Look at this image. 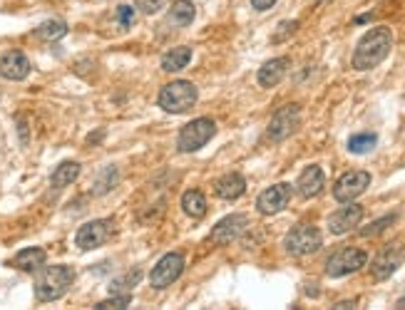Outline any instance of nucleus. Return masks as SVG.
<instances>
[{"mask_svg":"<svg viewBox=\"0 0 405 310\" xmlns=\"http://www.w3.org/2000/svg\"><path fill=\"white\" fill-rule=\"evenodd\" d=\"M192 60V48L181 45V48H172L167 55L162 57V70L164 72H179L184 70Z\"/></svg>","mask_w":405,"mask_h":310,"instance_id":"obj_21","label":"nucleus"},{"mask_svg":"<svg viewBox=\"0 0 405 310\" xmlns=\"http://www.w3.org/2000/svg\"><path fill=\"white\" fill-rule=\"evenodd\" d=\"M197 99H199V90L187 80H175L169 82V85L162 87V92H159V107L164 112H172V114H181V112L192 110L197 105Z\"/></svg>","mask_w":405,"mask_h":310,"instance_id":"obj_3","label":"nucleus"},{"mask_svg":"<svg viewBox=\"0 0 405 310\" xmlns=\"http://www.w3.org/2000/svg\"><path fill=\"white\" fill-rule=\"evenodd\" d=\"M214 189H217L219 198H224V201H237V198L244 196V192H246V179H244L241 174L231 172V174H224V176L214 184Z\"/></svg>","mask_w":405,"mask_h":310,"instance_id":"obj_18","label":"nucleus"},{"mask_svg":"<svg viewBox=\"0 0 405 310\" xmlns=\"http://www.w3.org/2000/svg\"><path fill=\"white\" fill-rule=\"evenodd\" d=\"M115 184H117V172H115V167H107L105 172L97 176V181H95V194L110 192Z\"/></svg>","mask_w":405,"mask_h":310,"instance_id":"obj_27","label":"nucleus"},{"mask_svg":"<svg viewBox=\"0 0 405 310\" xmlns=\"http://www.w3.org/2000/svg\"><path fill=\"white\" fill-rule=\"evenodd\" d=\"M368 186H371V174L348 172V174H343L341 179L333 184V198L341 201V204H346V201H353V198L361 196Z\"/></svg>","mask_w":405,"mask_h":310,"instance_id":"obj_11","label":"nucleus"},{"mask_svg":"<svg viewBox=\"0 0 405 310\" xmlns=\"http://www.w3.org/2000/svg\"><path fill=\"white\" fill-rule=\"evenodd\" d=\"M132 303V296L130 293H115L112 298H107L102 303H97V310H105V308H127Z\"/></svg>","mask_w":405,"mask_h":310,"instance_id":"obj_28","label":"nucleus"},{"mask_svg":"<svg viewBox=\"0 0 405 310\" xmlns=\"http://www.w3.org/2000/svg\"><path fill=\"white\" fill-rule=\"evenodd\" d=\"M0 74H3L6 80H13V82L26 80L28 74H30V60L26 57V52H20V50H8L6 55L0 57Z\"/></svg>","mask_w":405,"mask_h":310,"instance_id":"obj_15","label":"nucleus"},{"mask_svg":"<svg viewBox=\"0 0 405 310\" xmlns=\"http://www.w3.org/2000/svg\"><path fill=\"white\" fill-rule=\"evenodd\" d=\"M194 18H197V8H194L192 0H177L175 6L169 8V23L172 25L187 28V25H192Z\"/></svg>","mask_w":405,"mask_h":310,"instance_id":"obj_23","label":"nucleus"},{"mask_svg":"<svg viewBox=\"0 0 405 310\" xmlns=\"http://www.w3.org/2000/svg\"><path fill=\"white\" fill-rule=\"evenodd\" d=\"M288 68H291V60H288V57H274V60L264 62L256 80H259V85L261 87L271 90V87H276L284 77H286Z\"/></svg>","mask_w":405,"mask_h":310,"instance_id":"obj_17","label":"nucleus"},{"mask_svg":"<svg viewBox=\"0 0 405 310\" xmlns=\"http://www.w3.org/2000/svg\"><path fill=\"white\" fill-rule=\"evenodd\" d=\"M375 144H378V136L373 132H361V134H353L348 139V152H353V154H368Z\"/></svg>","mask_w":405,"mask_h":310,"instance_id":"obj_24","label":"nucleus"},{"mask_svg":"<svg viewBox=\"0 0 405 310\" xmlns=\"http://www.w3.org/2000/svg\"><path fill=\"white\" fill-rule=\"evenodd\" d=\"M112 234H115V223L110 218H95V221H88L85 226H80V231L75 236V243L82 251H92V248H100L102 243L110 241Z\"/></svg>","mask_w":405,"mask_h":310,"instance_id":"obj_8","label":"nucleus"},{"mask_svg":"<svg viewBox=\"0 0 405 310\" xmlns=\"http://www.w3.org/2000/svg\"><path fill=\"white\" fill-rule=\"evenodd\" d=\"M366 263H368V254L363 248L346 246V248H338L336 254L326 260V273H328L330 278H343V276L361 271Z\"/></svg>","mask_w":405,"mask_h":310,"instance_id":"obj_4","label":"nucleus"},{"mask_svg":"<svg viewBox=\"0 0 405 310\" xmlns=\"http://www.w3.org/2000/svg\"><path fill=\"white\" fill-rule=\"evenodd\" d=\"M181 209H184V214L192 218H204V214H206L204 194H201L199 189H189V192H184V196H181Z\"/></svg>","mask_w":405,"mask_h":310,"instance_id":"obj_22","label":"nucleus"},{"mask_svg":"<svg viewBox=\"0 0 405 310\" xmlns=\"http://www.w3.org/2000/svg\"><path fill=\"white\" fill-rule=\"evenodd\" d=\"M393 48V32L386 25H378L373 30H368L366 35L358 40L353 52V70L358 72H368V70L378 68L380 62L386 60L388 52Z\"/></svg>","mask_w":405,"mask_h":310,"instance_id":"obj_1","label":"nucleus"},{"mask_svg":"<svg viewBox=\"0 0 405 310\" xmlns=\"http://www.w3.org/2000/svg\"><path fill=\"white\" fill-rule=\"evenodd\" d=\"M139 280H142V271H130V273H125L122 278L112 280L110 291H112V293H125V291H130V288H135Z\"/></svg>","mask_w":405,"mask_h":310,"instance_id":"obj_26","label":"nucleus"},{"mask_svg":"<svg viewBox=\"0 0 405 310\" xmlns=\"http://www.w3.org/2000/svg\"><path fill=\"white\" fill-rule=\"evenodd\" d=\"M18 127H20V139H23V144L28 142V124L23 122V119H18Z\"/></svg>","mask_w":405,"mask_h":310,"instance_id":"obj_34","label":"nucleus"},{"mask_svg":"<svg viewBox=\"0 0 405 310\" xmlns=\"http://www.w3.org/2000/svg\"><path fill=\"white\" fill-rule=\"evenodd\" d=\"M398 305H400V308H405V296H403V298H400V300H398Z\"/></svg>","mask_w":405,"mask_h":310,"instance_id":"obj_35","label":"nucleus"},{"mask_svg":"<svg viewBox=\"0 0 405 310\" xmlns=\"http://www.w3.org/2000/svg\"><path fill=\"white\" fill-rule=\"evenodd\" d=\"M246 229H249V216H244V214H231V216L221 218V221L214 226L209 241L219 243V246H226V243L237 241Z\"/></svg>","mask_w":405,"mask_h":310,"instance_id":"obj_13","label":"nucleus"},{"mask_svg":"<svg viewBox=\"0 0 405 310\" xmlns=\"http://www.w3.org/2000/svg\"><path fill=\"white\" fill-rule=\"evenodd\" d=\"M395 221V216H386V218H380V221H373L368 229H363L361 234L363 236H375V234H380V231L386 229V226H391V223Z\"/></svg>","mask_w":405,"mask_h":310,"instance_id":"obj_31","label":"nucleus"},{"mask_svg":"<svg viewBox=\"0 0 405 310\" xmlns=\"http://www.w3.org/2000/svg\"><path fill=\"white\" fill-rule=\"evenodd\" d=\"M135 6H137V10L147 12V15H155V12L162 10L164 0H135Z\"/></svg>","mask_w":405,"mask_h":310,"instance_id":"obj_30","label":"nucleus"},{"mask_svg":"<svg viewBox=\"0 0 405 310\" xmlns=\"http://www.w3.org/2000/svg\"><path fill=\"white\" fill-rule=\"evenodd\" d=\"M117 15H119V25H122L125 30L132 28V23H135V10H132V6H119Z\"/></svg>","mask_w":405,"mask_h":310,"instance_id":"obj_32","label":"nucleus"},{"mask_svg":"<svg viewBox=\"0 0 405 310\" xmlns=\"http://www.w3.org/2000/svg\"><path fill=\"white\" fill-rule=\"evenodd\" d=\"M403 258H405V251H403L400 243H388L386 248H380L378 256H375L373 263H371V273H373V278L375 280H388L393 273L400 268Z\"/></svg>","mask_w":405,"mask_h":310,"instance_id":"obj_10","label":"nucleus"},{"mask_svg":"<svg viewBox=\"0 0 405 310\" xmlns=\"http://www.w3.org/2000/svg\"><path fill=\"white\" fill-rule=\"evenodd\" d=\"M324 184H326L324 169L318 167V164H311V167H306L301 172L299 181H296V192H299L301 198H313L324 192Z\"/></svg>","mask_w":405,"mask_h":310,"instance_id":"obj_16","label":"nucleus"},{"mask_svg":"<svg viewBox=\"0 0 405 310\" xmlns=\"http://www.w3.org/2000/svg\"><path fill=\"white\" fill-rule=\"evenodd\" d=\"M45 260H48V254H45L43 248L32 246V248H23V251L15 256L13 266L20 268V271H26V273H35L45 266Z\"/></svg>","mask_w":405,"mask_h":310,"instance_id":"obj_19","label":"nucleus"},{"mask_svg":"<svg viewBox=\"0 0 405 310\" xmlns=\"http://www.w3.org/2000/svg\"><path fill=\"white\" fill-rule=\"evenodd\" d=\"M291 201V184H274L264 189L256 198V209L264 216H274L279 211H284Z\"/></svg>","mask_w":405,"mask_h":310,"instance_id":"obj_12","label":"nucleus"},{"mask_svg":"<svg viewBox=\"0 0 405 310\" xmlns=\"http://www.w3.org/2000/svg\"><path fill=\"white\" fill-rule=\"evenodd\" d=\"M72 283H75V271L70 266L45 268L35 280V298L40 303H52L57 298H63Z\"/></svg>","mask_w":405,"mask_h":310,"instance_id":"obj_2","label":"nucleus"},{"mask_svg":"<svg viewBox=\"0 0 405 310\" xmlns=\"http://www.w3.org/2000/svg\"><path fill=\"white\" fill-rule=\"evenodd\" d=\"M274 3H276V0H251V6H254V10H259V12L268 10V8H274Z\"/></svg>","mask_w":405,"mask_h":310,"instance_id":"obj_33","label":"nucleus"},{"mask_svg":"<svg viewBox=\"0 0 405 310\" xmlns=\"http://www.w3.org/2000/svg\"><path fill=\"white\" fill-rule=\"evenodd\" d=\"M65 35H68V25H65L63 20H48V23H43L38 28V37H43L48 43L60 40V37H65Z\"/></svg>","mask_w":405,"mask_h":310,"instance_id":"obj_25","label":"nucleus"},{"mask_svg":"<svg viewBox=\"0 0 405 310\" xmlns=\"http://www.w3.org/2000/svg\"><path fill=\"white\" fill-rule=\"evenodd\" d=\"M181 273H184V256L181 254H167V256H162V258L157 260V266L152 268L150 283H152V288L162 291V288H167V285L175 283Z\"/></svg>","mask_w":405,"mask_h":310,"instance_id":"obj_9","label":"nucleus"},{"mask_svg":"<svg viewBox=\"0 0 405 310\" xmlns=\"http://www.w3.org/2000/svg\"><path fill=\"white\" fill-rule=\"evenodd\" d=\"M217 134V124L214 119L209 117H199V119H192L189 124H184L179 132V139H177V147L179 152H197V149L204 147L212 136Z\"/></svg>","mask_w":405,"mask_h":310,"instance_id":"obj_5","label":"nucleus"},{"mask_svg":"<svg viewBox=\"0 0 405 310\" xmlns=\"http://www.w3.org/2000/svg\"><path fill=\"white\" fill-rule=\"evenodd\" d=\"M321 243H324L321 231L316 226H311V223H301V226L288 231L284 246H286V251L291 256H311L321 248Z\"/></svg>","mask_w":405,"mask_h":310,"instance_id":"obj_6","label":"nucleus"},{"mask_svg":"<svg viewBox=\"0 0 405 310\" xmlns=\"http://www.w3.org/2000/svg\"><path fill=\"white\" fill-rule=\"evenodd\" d=\"M80 169H82L80 161H63V164L52 172L50 186L52 189H65V186H70L77 176H80Z\"/></svg>","mask_w":405,"mask_h":310,"instance_id":"obj_20","label":"nucleus"},{"mask_svg":"<svg viewBox=\"0 0 405 310\" xmlns=\"http://www.w3.org/2000/svg\"><path fill=\"white\" fill-rule=\"evenodd\" d=\"M361 221H363V206L353 204V201H346L343 209H338L336 214L328 216V231L333 236H343L348 234L350 229H355Z\"/></svg>","mask_w":405,"mask_h":310,"instance_id":"obj_14","label":"nucleus"},{"mask_svg":"<svg viewBox=\"0 0 405 310\" xmlns=\"http://www.w3.org/2000/svg\"><path fill=\"white\" fill-rule=\"evenodd\" d=\"M296 30H299V20H286V23H281L279 28H276L274 37H271V43H284V40H286V37H291Z\"/></svg>","mask_w":405,"mask_h":310,"instance_id":"obj_29","label":"nucleus"},{"mask_svg":"<svg viewBox=\"0 0 405 310\" xmlns=\"http://www.w3.org/2000/svg\"><path fill=\"white\" fill-rule=\"evenodd\" d=\"M299 127H301V107L286 105V107H281L274 117H271L266 136L271 139V142H284V139H288Z\"/></svg>","mask_w":405,"mask_h":310,"instance_id":"obj_7","label":"nucleus"}]
</instances>
